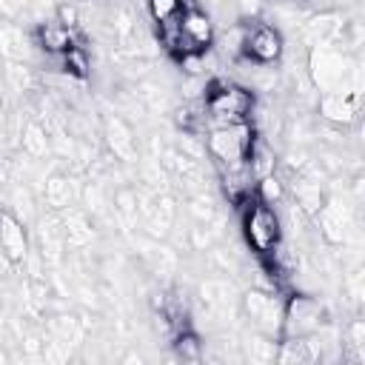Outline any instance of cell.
<instances>
[{"label": "cell", "mask_w": 365, "mask_h": 365, "mask_svg": "<svg viewBox=\"0 0 365 365\" xmlns=\"http://www.w3.org/2000/svg\"><path fill=\"white\" fill-rule=\"evenodd\" d=\"M26 34H23V29H17V26H3L0 29V54L6 57V60H17V63H23L26 60Z\"/></svg>", "instance_id": "obj_18"}, {"label": "cell", "mask_w": 365, "mask_h": 365, "mask_svg": "<svg viewBox=\"0 0 365 365\" xmlns=\"http://www.w3.org/2000/svg\"><path fill=\"white\" fill-rule=\"evenodd\" d=\"M242 234H245V242L259 257H265V254L277 251V245L282 240V222L271 205H265L262 200H251L242 208Z\"/></svg>", "instance_id": "obj_4"}, {"label": "cell", "mask_w": 365, "mask_h": 365, "mask_svg": "<svg viewBox=\"0 0 365 365\" xmlns=\"http://www.w3.org/2000/svg\"><path fill=\"white\" fill-rule=\"evenodd\" d=\"M245 54L259 63V66H268V63H277L282 57V34L268 26V23H259V26H248V40H245Z\"/></svg>", "instance_id": "obj_6"}, {"label": "cell", "mask_w": 365, "mask_h": 365, "mask_svg": "<svg viewBox=\"0 0 365 365\" xmlns=\"http://www.w3.org/2000/svg\"><path fill=\"white\" fill-rule=\"evenodd\" d=\"M317 108H319V117L331 125H351L356 120V97L354 94H322Z\"/></svg>", "instance_id": "obj_11"}, {"label": "cell", "mask_w": 365, "mask_h": 365, "mask_svg": "<svg viewBox=\"0 0 365 365\" xmlns=\"http://www.w3.org/2000/svg\"><path fill=\"white\" fill-rule=\"evenodd\" d=\"M242 354H245V359L259 362V365H262V362H274V359H277V342H274V336L257 331V334L245 336V342H242Z\"/></svg>", "instance_id": "obj_17"}, {"label": "cell", "mask_w": 365, "mask_h": 365, "mask_svg": "<svg viewBox=\"0 0 365 365\" xmlns=\"http://www.w3.org/2000/svg\"><path fill=\"white\" fill-rule=\"evenodd\" d=\"M348 345L362 351V345H365V325H362V319H354L348 325Z\"/></svg>", "instance_id": "obj_27"}, {"label": "cell", "mask_w": 365, "mask_h": 365, "mask_svg": "<svg viewBox=\"0 0 365 365\" xmlns=\"http://www.w3.org/2000/svg\"><path fill=\"white\" fill-rule=\"evenodd\" d=\"M11 202H14V217L23 222H29L31 220V197H29V188H23V185H17L14 191H11Z\"/></svg>", "instance_id": "obj_26"}, {"label": "cell", "mask_w": 365, "mask_h": 365, "mask_svg": "<svg viewBox=\"0 0 365 365\" xmlns=\"http://www.w3.org/2000/svg\"><path fill=\"white\" fill-rule=\"evenodd\" d=\"M83 200H86V208H88L91 214H100V211L106 208V185H103L100 180H91V182L86 185V191H83Z\"/></svg>", "instance_id": "obj_24"}, {"label": "cell", "mask_w": 365, "mask_h": 365, "mask_svg": "<svg viewBox=\"0 0 365 365\" xmlns=\"http://www.w3.org/2000/svg\"><path fill=\"white\" fill-rule=\"evenodd\" d=\"M34 43H37L46 54H63L66 48L77 46V40H74V29H66L60 20L40 23L37 31H34Z\"/></svg>", "instance_id": "obj_12"}, {"label": "cell", "mask_w": 365, "mask_h": 365, "mask_svg": "<svg viewBox=\"0 0 365 365\" xmlns=\"http://www.w3.org/2000/svg\"><path fill=\"white\" fill-rule=\"evenodd\" d=\"M251 143H254V123L251 120L208 128V151L222 165V171L242 168Z\"/></svg>", "instance_id": "obj_3"}, {"label": "cell", "mask_w": 365, "mask_h": 365, "mask_svg": "<svg viewBox=\"0 0 365 365\" xmlns=\"http://www.w3.org/2000/svg\"><path fill=\"white\" fill-rule=\"evenodd\" d=\"M145 6H148V14L154 23H163L180 11V0H145Z\"/></svg>", "instance_id": "obj_25"}, {"label": "cell", "mask_w": 365, "mask_h": 365, "mask_svg": "<svg viewBox=\"0 0 365 365\" xmlns=\"http://www.w3.org/2000/svg\"><path fill=\"white\" fill-rule=\"evenodd\" d=\"M145 259L151 262V268H154V274H157V277H171V274L177 271V257H174V251H171V248L151 245V248L145 251Z\"/></svg>", "instance_id": "obj_21"}, {"label": "cell", "mask_w": 365, "mask_h": 365, "mask_svg": "<svg viewBox=\"0 0 365 365\" xmlns=\"http://www.w3.org/2000/svg\"><path fill=\"white\" fill-rule=\"evenodd\" d=\"M205 120L208 128L217 125H228V123H242L251 117L254 111V94L245 86L237 83H225V80H214L211 86H205Z\"/></svg>", "instance_id": "obj_2"}, {"label": "cell", "mask_w": 365, "mask_h": 365, "mask_svg": "<svg viewBox=\"0 0 365 365\" xmlns=\"http://www.w3.org/2000/svg\"><path fill=\"white\" fill-rule=\"evenodd\" d=\"M106 143H108V151L120 160V163H137L140 157V145H137V137L131 131V125L123 120V117H108L106 120Z\"/></svg>", "instance_id": "obj_9"}, {"label": "cell", "mask_w": 365, "mask_h": 365, "mask_svg": "<svg viewBox=\"0 0 365 365\" xmlns=\"http://www.w3.org/2000/svg\"><path fill=\"white\" fill-rule=\"evenodd\" d=\"M74 197H77V191H74V180H71V177L54 174V177L46 180L43 200H46V205H48L51 211H57V214L66 211L68 205H74Z\"/></svg>", "instance_id": "obj_15"}, {"label": "cell", "mask_w": 365, "mask_h": 365, "mask_svg": "<svg viewBox=\"0 0 365 365\" xmlns=\"http://www.w3.org/2000/svg\"><path fill=\"white\" fill-rule=\"evenodd\" d=\"M254 185H257V191H259V197H257V200H262L265 205H274V202L282 197V182H279V177H277V174H268V177L257 180Z\"/></svg>", "instance_id": "obj_23"}, {"label": "cell", "mask_w": 365, "mask_h": 365, "mask_svg": "<svg viewBox=\"0 0 365 365\" xmlns=\"http://www.w3.org/2000/svg\"><path fill=\"white\" fill-rule=\"evenodd\" d=\"M57 20L66 26V29H77V23H80V17H77V9L74 6H57Z\"/></svg>", "instance_id": "obj_28"}, {"label": "cell", "mask_w": 365, "mask_h": 365, "mask_svg": "<svg viewBox=\"0 0 365 365\" xmlns=\"http://www.w3.org/2000/svg\"><path fill=\"white\" fill-rule=\"evenodd\" d=\"M180 9L188 11V9H197V0H180Z\"/></svg>", "instance_id": "obj_30"}, {"label": "cell", "mask_w": 365, "mask_h": 365, "mask_svg": "<svg viewBox=\"0 0 365 365\" xmlns=\"http://www.w3.org/2000/svg\"><path fill=\"white\" fill-rule=\"evenodd\" d=\"M60 57V63H63V71L66 74H71V77H88V71H91V60H88V54H86V48L83 46H71V48H66L63 54H57Z\"/></svg>", "instance_id": "obj_20"}, {"label": "cell", "mask_w": 365, "mask_h": 365, "mask_svg": "<svg viewBox=\"0 0 365 365\" xmlns=\"http://www.w3.org/2000/svg\"><path fill=\"white\" fill-rule=\"evenodd\" d=\"M143 222H145L148 237H154V240L168 237L171 228H174V222H177V202H174V197H171L168 191H160V194L154 197L148 214L143 217Z\"/></svg>", "instance_id": "obj_10"}, {"label": "cell", "mask_w": 365, "mask_h": 365, "mask_svg": "<svg viewBox=\"0 0 365 365\" xmlns=\"http://www.w3.org/2000/svg\"><path fill=\"white\" fill-rule=\"evenodd\" d=\"M0 251L9 257L11 265H23L29 259V240H26V228L23 222L9 214L0 211Z\"/></svg>", "instance_id": "obj_8"}, {"label": "cell", "mask_w": 365, "mask_h": 365, "mask_svg": "<svg viewBox=\"0 0 365 365\" xmlns=\"http://www.w3.org/2000/svg\"><path fill=\"white\" fill-rule=\"evenodd\" d=\"M319 302L311 299V297H297L288 302L285 308V319H282V328L288 336H305V334H314L319 331Z\"/></svg>", "instance_id": "obj_7"}, {"label": "cell", "mask_w": 365, "mask_h": 365, "mask_svg": "<svg viewBox=\"0 0 365 365\" xmlns=\"http://www.w3.org/2000/svg\"><path fill=\"white\" fill-rule=\"evenodd\" d=\"M3 120H6V108H3V97H0V125H3Z\"/></svg>", "instance_id": "obj_31"}, {"label": "cell", "mask_w": 365, "mask_h": 365, "mask_svg": "<svg viewBox=\"0 0 365 365\" xmlns=\"http://www.w3.org/2000/svg\"><path fill=\"white\" fill-rule=\"evenodd\" d=\"M174 348H177V356L182 362H200L202 354H205L202 351V342H200V336L194 331H180L177 339H174Z\"/></svg>", "instance_id": "obj_22"}, {"label": "cell", "mask_w": 365, "mask_h": 365, "mask_svg": "<svg viewBox=\"0 0 365 365\" xmlns=\"http://www.w3.org/2000/svg\"><path fill=\"white\" fill-rule=\"evenodd\" d=\"M245 40H248V26L245 23H234L220 37V48H222V54H228L231 60H237V57L245 54Z\"/></svg>", "instance_id": "obj_19"}, {"label": "cell", "mask_w": 365, "mask_h": 365, "mask_svg": "<svg viewBox=\"0 0 365 365\" xmlns=\"http://www.w3.org/2000/svg\"><path fill=\"white\" fill-rule=\"evenodd\" d=\"M242 311L251 317V322H254L257 331H262V334H268V336H274V334L282 331L285 308H282L271 294L257 291V288L248 291V294L242 297Z\"/></svg>", "instance_id": "obj_5"}, {"label": "cell", "mask_w": 365, "mask_h": 365, "mask_svg": "<svg viewBox=\"0 0 365 365\" xmlns=\"http://www.w3.org/2000/svg\"><path fill=\"white\" fill-rule=\"evenodd\" d=\"M60 222H63V234H66V245L71 248H86L91 240H94V228H91V220L86 217V211L68 205L66 211H60Z\"/></svg>", "instance_id": "obj_13"}, {"label": "cell", "mask_w": 365, "mask_h": 365, "mask_svg": "<svg viewBox=\"0 0 365 365\" xmlns=\"http://www.w3.org/2000/svg\"><path fill=\"white\" fill-rule=\"evenodd\" d=\"M20 148H23L26 157H34V160L46 157L48 148H51V145H48V131H46V125L37 123V120L26 123L23 131H20Z\"/></svg>", "instance_id": "obj_16"}, {"label": "cell", "mask_w": 365, "mask_h": 365, "mask_svg": "<svg viewBox=\"0 0 365 365\" xmlns=\"http://www.w3.org/2000/svg\"><path fill=\"white\" fill-rule=\"evenodd\" d=\"M6 180H9V160L0 157V182H6Z\"/></svg>", "instance_id": "obj_29"}, {"label": "cell", "mask_w": 365, "mask_h": 365, "mask_svg": "<svg viewBox=\"0 0 365 365\" xmlns=\"http://www.w3.org/2000/svg\"><path fill=\"white\" fill-rule=\"evenodd\" d=\"M308 77L322 94H359V63H351L336 43L314 46Z\"/></svg>", "instance_id": "obj_1"}, {"label": "cell", "mask_w": 365, "mask_h": 365, "mask_svg": "<svg viewBox=\"0 0 365 365\" xmlns=\"http://www.w3.org/2000/svg\"><path fill=\"white\" fill-rule=\"evenodd\" d=\"M182 34L188 37V43L194 48H205L211 40H214V23H211V14L202 11V9H188L182 11Z\"/></svg>", "instance_id": "obj_14"}]
</instances>
